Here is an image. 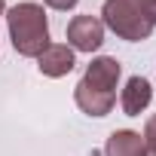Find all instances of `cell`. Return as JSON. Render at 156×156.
Listing matches in <instances>:
<instances>
[{"label": "cell", "instance_id": "1", "mask_svg": "<svg viewBox=\"0 0 156 156\" xmlns=\"http://www.w3.org/2000/svg\"><path fill=\"white\" fill-rule=\"evenodd\" d=\"M6 25H9V40L19 55L37 58L49 46V22L40 3H31V0L16 3L12 9H6Z\"/></svg>", "mask_w": 156, "mask_h": 156}, {"label": "cell", "instance_id": "2", "mask_svg": "<svg viewBox=\"0 0 156 156\" xmlns=\"http://www.w3.org/2000/svg\"><path fill=\"white\" fill-rule=\"evenodd\" d=\"M101 25H107L116 37L129 43H144L153 34L150 19L132 3V0H107L101 6Z\"/></svg>", "mask_w": 156, "mask_h": 156}, {"label": "cell", "instance_id": "3", "mask_svg": "<svg viewBox=\"0 0 156 156\" xmlns=\"http://www.w3.org/2000/svg\"><path fill=\"white\" fill-rule=\"evenodd\" d=\"M104 43V25L95 16H73L67 22V46L76 52H95Z\"/></svg>", "mask_w": 156, "mask_h": 156}, {"label": "cell", "instance_id": "4", "mask_svg": "<svg viewBox=\"0 0 156 156\" xmlns=\"http://www.w3.org/2000/svg\"><path fill=\"white\" fill-rule=\"evenodd\" d=\"M119 73H122V64L110 55H98L89 61L86 73H83V83L98 89V92H107V95H116V83H119Z\"/></svg>", "mask_w": 156, "mask_h": 156}, {"label": "cell", "instance_id": "5", "mask_svg": "<svg viewBox=\"0 0 156 156\" xmlns=\"http://www.w3.org/2000/svg\"><path fill=\"white\" fill-rule=\"evenodd\" d=\"M76 58H73V49L64 46V43H49L40 55H37V67L43 76H52V80H58V76H67L73 70Z\"/></svg>", "mask_w": 156, "mask_h": 156}, {"label": "cell", "instance_id": "6", "mask_svg": "<svg viewBox=\"0 0 156 156\" xmlns=\"http://www.w3.org/2000/svg\"><path fill=\"white\" fill-rule=\"evenodd\" d=\"M153 101V89H150V80L144 76H132L126 83V89L119 92V107L126 116H141Z\"/></svg>", "mask_w": 156, "mask_h": 156}, {"label": "cell", "instance_id": "7", "mask_svg": "<svg viewBox=\"0 0 156 156\" xmlns=\"http://www.w3.org/2000/svg\"><path fill=\"white\" fill-rule=\"evenodd\" d=\"M73 98H76V107H80L83 113H89V116H107V113L113 110V104H116V95L98 92V89L86 86L83 80L76 83V89H73Z\"/></svg>", "mask_w": 156, "mask_h": 156}, {"label": "cell", "instance_id": "8", "mask_svg": "<svg viewBox=\"0 0 156 156\" xmlns=\"http://www.w3.org/2000/svg\"><path fill=\"white\" fill-rule=\"evenodd\" d=\"M104 156H144V138L132 129H116L104 144Z\"/></svg>", "mask_w": 156, "mask_h": 156}, {"label": "cell", "instance_id": "9", "mask_svg": "<svg viewBox=\"0 0 156 156\" xmlns=\"http://www.w3.org/2000/svg\"><path fill=\"white\" fill-rule=\"evenodd\" d=\"M144 156H156V113L144 122Z\"/></svg>", "mask_w": 156, "mask_h": 156}, {"label": "cell", "instance_id": "10", "mask_svg": "<svg viewBox=\"0 0 156 156\" xmlns=\"http://www.w3.org/2000/svg\"><path fill=\"white\" fill-rule=\"evenodd\" d=\"M46 6H52V9H58V12H67V9H73L80 0H43Z\"/></svg>", "mask_w": 156, "mask_h": 156}, {"label": "cell", "instance_id": "11", "mask_svg": "<svg viewBox=\"0 0 156 156\" xmlns=\"http://www.w3.org/2000/svg\"><path fill=\"white\" fill-rule=\"evenodd\" d=\"M132 3H135V6H138V9H141V12L147 16V12L153 9V3H156V0H132Z\"/></svg>", "mask_w": 156, "mask_h": 156}, {"label": "cell", "instance_id": "12", "mask_svg": "<svg viewBox=\"0 0 156 156\" xmlns=\"http://www.w3.org/2000/svg\"><path fill=\"white\" fill-rule=\"evenodd\" d=\"M147 19H150V25H153V28H156V3H153V9H150V12H147Z\"/></svg>", "mask_w": 156, "mask_h": 156}, {"label": "cell", "instance_id": "13", "mask_svg": "<svg viewBox=\"0 0 156 156\" xmlns=\"http://www.w3.org/2000/svg\"><path fill=\"white\" fill-rule=\"evenodd\" d=\"M6 12V0H0V16H3Z\"/></svg>", "mask_w": 156, "mask_h": 156}]
</instances>
